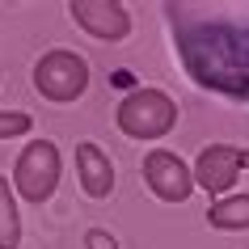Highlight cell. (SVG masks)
<instances>
[{
	"label": "cell",
	"instance_id": "cell-3",
	"mask_svg": "<svg viewBox=\"0 0 249 249\" xmlns=\"http://www.w3.org/2000/svg\"><path fill=\"white\" fill-rule=\"evenodd\" d=\"M34 89L51 102H76L89 89V64L72 51H47L34 64Z\"/></svg>",
	"mask_w": 249,
	"mask_h": 249
},
{
	"label": "cell",
	"instance_id": "cell-1",
	"mask_svg": "<svg viewBox=\"0 0 249 249\" xmlns=\"http://www.w3.org/2000/svg\"><path fill=\"white\" fill-rule=\"evenodd\" d=\"M169 17L178 26L182 59L198 85L249 97V30L224 26V21H195L190 13H178V9Z\"/></svg>",
	"mask_w": 249,
	"mask_h": 249
},
{
	"label": "cell",
	"instance_id": "cell-9",
	"mask_svg": "<svg viewBox=\"0 0 249 249\" xmlns=\"http://www.w3.org/2000/svg\"><path fill=\"white\" fill-rule=\"evenodd\" d=\"M207 220H211V228H224V232L249 228V195H232V198H224V203H211Z\"/></svg>",
	"mask_w": 249,
	"mask_h": 249
},
{
	"label": "cell",
	"instance_id": "cell-12",
	"mask_svg": "<svg viewBox=\"0 0 249 249\" xmlns=\"http://www.w3.org/2000/svg\"><path fill=\"white\" fill-rule=\"evenodd\" d=\"M106 241H110V236H106L102 228H93V232H89V245L93 249H114V245H106Z\"/></svg>",
	"mask_w": 249,
	"mask_h": 249
},
{
	"label": "cell",
	"instance_id": "cell-8",
	"mask_svg": "<svg viewBox=\"0 0 249 249\" xmlns=\"http://www.w3.org/2000/svg\"><path fill=\"white\" fill-rule=\"evenodd\" d=\"M76 165H80V186H85V195L106 198L114 190V165H110V157H106L97 144H76Z\"/></svg>",
	"mask_w": 249,
	"mask_h": 249
},
{
	"label": "cell",
	"instance_id": "cell-10",
	"mask_svg": "<svg viewBox=\"0 0 249 249\" xmlns=\"http://www.w3.org/2000/svg\"><path fill=\"white\" fill-rule=\"evenodd\" d=\"M21 245V220H17V203L9 195V182L0 178V249Z\"/></svg>",
	"mask_w": 249,
	"mask_h": 249
},
{
	"label": "cell",
	"instance_id": "cell-5",
	"mask_svg": "<svg viewBox=\"0 0 249 249\" xmlns=\"http://www.w3.org/2000/svg\"><path fill=\"white\" fill-rule=\"evenodd\" d=\"M144 178L165 203H182L195 190V169H186V160L178 152H165V148H152L144 157Z\"/></svg>",
	"mask_w": 249,
	"mask_h": 249
},
{
	"label": "cell",
	"instance_id": "cell-11",
	"mask_svg": "<svg viewBox=\"0 0 249 249\" xmlns=\"http://www.w3.org/2000/svg\"><path fill=\"white\" fill-rule=\"evenodd\" d=\"M26 131H30V114H21V110H0V140L26 135Z\"/></svg>",
	"mask_w": 249,
	"mask_h": 249
},
{
	"label": "cell",
	"instance_id": "cell-6",
	"mask_svg": "<svg viewBox=\"0 0 249 249\" xmlns=\"http://www.w3.org/2000/svg\"><path fill=\"white\" fill-rule=\"evenodd\" d=\"M249 165V148H232V144H211L198 152V165H195V182L211 195H220L236 182V173Z\"/></svg>",
	"mask_w": 249,
	"mask_h": 249
},
{
	"label": "cell",
	"instance_id": "cell-7",
	"mask_svg": "<svg viewBox=\"0 0 249 249\" xmlns=\"http://www.w3.org/2000/svg\"><path fill=\"white\" fill-rule=\"evenodd\" d=\"M72 17L85 34H93L97 42H123L127 30H131V17L123 4H110V0H76L72 4Z\"/></svg>",
	"mask_w": 249,
	"mask_h": 249
},
{
	"label": "cell",
	"instance_id": "cell-4",
	"mask_svg": "<svg viewBox=\"0 0 249 249\" xmlns=\"http://www.w3.org/2000/svg\"><path fill=\"white\" fill-rule=\"evenodd\" d=\"M13 182H17V190H21L26 203L51 198L55 186H59V148H55L51 140H34V144L17 157Z\"/></svg>",
	"mask_w": 249,
	"mask_h": 249
},
{
	"label": "cell",
	"instance_id": "cell-2",
	"mask_svg": "<svg viewBox=\"0 0 249 249\" xmlns=\"http://www.w3.org/2000/svg\"><path fill=\"white\" fill-rule=\"evenodd\" d=\"M173 123H178V106L160 89H135L118 102V127L131 140H160L173 131Z\"/></svg>",
	"mask_w": 249,
	"mask_h": 249
}]
</instances>
